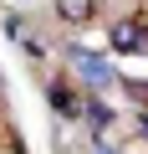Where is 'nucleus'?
Listing matches in <instances>:
<instances>
[{"mask_svg": "<svg viewBox=\"0 0 148 154\" xmlns=\"http://www.w3.org/2000/svg\"><path fill=\"white\" fill-rule=\"evenodd\" d=\"M92 5H97V0H56V11H61V21H71V26H82V21H92Z\"/></svg>", "mask_w": 148, "mask_h": 154, "instance_id": "2", "label": "nucleus"}, {"mask_svg": "<svg viewBox=\"0 0 148 154\" xmlns=\"http://www.w3.org/2000/svg\"><path fill=\"white\" fill-rule=\"evenodd\" d=\"M112 46L118 51H148V26L143 21H118L112 26Z\"/></svg>", "mask_w": 148, "mask_h": 154, "instance_id": "1", "label": "nucleus"}]
</instances>
